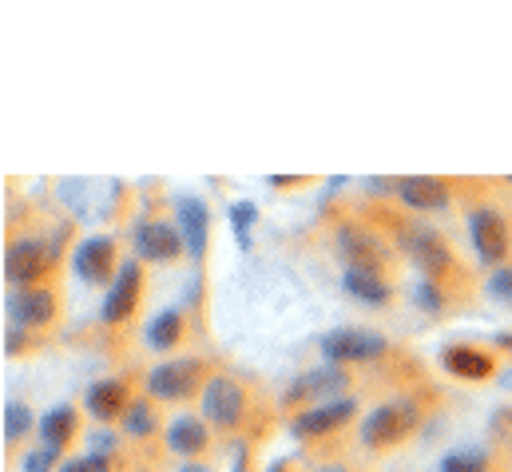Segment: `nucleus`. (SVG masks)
<instances>
[{"label":"nucleus","instance_id":"9b49d317","mask_svg":"<svg viewBox=\"0 0 512 472\" xmlns=\"http://www.w3.org/2000/svg\"><path fill=\"white\" fill-rule=\"evenodd\" d=\"M393 195L409 211H445L449 207V187L433 175H405L393 183Z\"/></svg>","mask_w":512,"mask_h":472},{"label":"nucleus","instance_id":"ddd939ff","mask_svg":"<svg viewBox=\"0 0 512 472\" xmlns=\"http://www.w3.org/2000/svg\"><path fill=\"white\" fill-rule=\"evenodd\" d=\"M76 274L84 278V282H108L112 278V266H116V246H112V238L96 235L88 238V242H80V250H76Z\"/></svg>","mask_w":512,"mask_h":472},{"label":"nucleus","instance_id":"7c9ffc66","mask_svg":"<svg viewBox=\"0 0 512 472\" xmlns=\"http://www.w3.org/2000/svg\"><path fill=\"white\" fill-rule=\"evenodd\" d=\"M179 472H207L203 465H187V469H179Z\"/></svg>","mask_w":512,"mask_h":472},{"label":"nucleus","instance_id":"20e7f679","mask_svg":"<svg viewBox=\"0 0 512 472\" xmlns=\"http://www.w3.org/2000/svg\"><path fill=\"white\" fill-rule=\"evenodd\" d=\"M469 235H473V246H477L481 262H489L497 270L505 266V258H509L512 250V235H509V223L493 207H477L469 215Z\"/></svg>","mask_w":512,"mask_h":472},{"label":"nucleus","instance_id":"7ed1b4c3","mask_svg":"<svg viewBox=\"0 0 512 472\" xmlns=\"http://www.w3.org/2000/svg\"><path fill=\"white\" fill-rule=\"evenodd\" d=\"M401 250L425 270V274H445L449 266H453V254H449V242L437 235L433 227H425V223H405L401 231Z\"/></svg>","mask_w":512,"mask_h":472},{"label":"nucleus","instance_id":"f03ea898","mask_svg":"<svg viewBox=\"0 0 512 472\" xmlns=\"http://www.w3.org/2000/svg\"><path fill=\"white\" fill-rule=\"evenodd\" d=\"M417 429V405L409 401H389L378 405L366 421H362V445L366 449H389L397 441H405Z\"/></svg>","mask_w":512,"mask_h":472},{"label":"nucleus","instance_id":"bb28decb","mask_svg":"<svg viewBox=\"0 0 512 472\" xmlns=\"http://www.w3.org/2000/svg\"><path fill=\"white\" fill-rule=\"evenodd\" d=\"M255 219H258V207H255V203H235V207H231V227L239 231L243 246H247V231L255 227Z\"/></svg>","mask_w":512,"mask_h":472},{"label":"nucleus","instance_id":"0eeeda50","mask_svg":"<svg viewBox=\"0 0 512 472\" xmlns=\"http://www.w3.org/2000/svg\"><path fill=\"white\" fill-rule=\"evenodd\" d=\"M322 354L330 357L334 365L342 361H374L385 354V338L382 334H370V330H354V326H338L322 338Z\"/></svg>","mask_w":512,"mask_h":472},{"label":"nucleus","instance_id":"2f4dec72","mask_svg":"<svg viewBox=\"0 0 512 472\" xmlns=\"http://www.w3.org/2000/svg\"><path fill=\"white\" fill-rule=\"evenodd\" d=\"M501 346H505V350H512V338H509V334H505V338H501Z\"/></svg>","mask_w":512,"mask_h":472},{"label":"nucleus","instance_id":"393cba45","mask_svg":"<svg viewBox=\"0 0 512 472\" xmlns=\"http://www.w3.org/2000/svg\"><path fill=\"white\" fill-rule=\"evenodd\" d=\"M28 425H32V413H28V405H20V401H8V405H4V441H20Z\"/></svg>","mask_w":512,"mask_h":472},{"label":"nucleus","instance_id":"b1692460","mask_svg":"<svg viewBox=\"0 0 512 472\" xmlns=\"http://www.w3.org/2000/svg\"><path fill=\"white\" fill-rule=\"evenodd\" d=\"M489 469V457L481 449H465V453H449L441 461V472H485Z\"/></svg>","mask_w":512,"mask_h":472},{"label":"nucleus","instance_id":"dca6fc26","mask_svg":"<svg viewBox=\"0 0 512 472\" xmlns=\"http://www.w3.org/2000/svg\"><path fill=\"white\" fill-rule=\"evenodd\" d=\"M441 365H445L453 377H465V381H485V377L497 369L493 357L485 354V350H473V346H453V350H445Z\"/></svg>","mask_w":512,"mask_h":472},{"label":"nucleus","instance_id":"a878e982","mask_svg":"<svg viewBox=\"0 0 512 472\" xmlns=\"http://www.w3.org/2000/svg\"><path fill=\"white\" fill-rule=\"evenodd\" d=\"M489 298H497L501 306H512V266H501L493 278H489Z\"/></svg>","mask_w":512,"mask_h":472},{"label":"nucleus","instance_id":"4468645a","mask_svg":"<svg viewBox=\"0 0 512 472\" xmlns=\"http://www.w3.org/2000/svg\"><path fill=\"white\" fill-rule=\"evenodd\" d=\"M354 413H358V405H354V401L318 405V409H306V413H298V417H294V433H298V437H322V433L342 429Z\"/></svg>","mask_w":512,"mask_h":472},{"label":"nucleus","instance_id":"9d476101","mask_svg":"<svg viewBox=\"0 0 512 472\" xmlns=\"http://www.w3.org/2000/svg\"><path fill=\"white\" fill-rule=\"evenodd\" d=\"M338 250H342V258H346L350 266L374 270V274H382L385 262H389L382 242L370 235L366 227H358V223H342V227H338Z\"/></svg>","mask_w":512,"mask_h":472},{"label":"nucleus","instance_id":"f257e3e1","mask_svg":"<svg viewBox=\"0 0 512 472\" xmlns=\"http://www.w3.org/2000/svg\"><path fill=\"white\" fill-rule=\"evenodd\" d=\"M199 389H207V369L199 357H175L147 373V393L159 401H183Z\"/></svg>","mask_w":512,"mask_h":472},{"label":"nucleus","instance_id":"1a4fd4ad","mask_svg":"<svg viewBox=\"0 0 512 472\" xmlns=\"http://www.w3.org/2000/svg\"><path fill=\"white\" fill-rule=\"evenodd\" d=\"M48 246L40 238H16L4 250V278L12 286H36V278L48 270Z\"/></svg>","mask_w":512,"mask_h":472},{"label":"nucleus","instance_id":"cd10ccee","mask_svg":"<svg viewBox=\"0 0 512 472\" xmlns=\"http://www.w3.org/2000/svg\"><path fill=\"white\" fill-rule=\"evenodd\" d=\"M60 472H108V457H104V453H88V457L68 461Z\"/></svg>","mask_w":512,"mask_h":472},{"label":"nucleus","instance_id":"c85d7f7f","mask_svg":"<svg viewBox=\"0 0 512 472\" xmlns=\"http://www.w3.org/2000/svg\"><path fill=\"white\" fill-rule=\"evenodd\" d=\"M52 461H56V449H32V453L24 457V472H48Z\"/></svg>","mask_w":512,"mask_h":472},{"label":"nucleus","instance_id":"412c9836","mask_svg":"<svg viewBox=\"0 0 512 472\" xmlns=\"http://www.w3.org/2000/svg\"><path fill=\"white\" fill-rule=\"evenodd\" d=\"M342 385H350L346 369H342V365H326V369H314V373H306L302 381H294L290 401H294V397H306V393H334V389H342Z\"/></svg>","mask_w":512,"mask_h":472},{"label":"nucleus","instance_id":"5701e85b","mask_svg":"<svg viewBox=\"0 0 512 472\" xmlns=\"http://www.w3.org/2000/svg\"><path fill=\"white\" fill-rule=\"evenodd\" d=\"M124 429H128L131 437H147L155 429V413H151L147 401H131L128 413H124Z\"/></svg>","mask_w":512,"mask_h":472},{"label":"nucleus","instance_id":"f8f14e48","mask_svg":"<svg viewBox=\"0 0 512 472\" xmlns=\"http://www.w3.org/2000/svg\"><path fill=\"white\" fill-rule=\"evenodd\" d=\"M135 250H139V258H147V262H175L179 250H183L179 223H167V219L143 223L139 235H135Z\"/></svg>","mask_w":512,"mask_h":472},{"label":"nucleus","instance_id":"6e6552de","mask_svg":"<svg viewBox=\"0 0 512 472\" xmlns=\"http://www.w3.org/2000/svg\"><path fill=\"white\" fill-rule=\"evenodd\" d=\"M8 318L16 330H36L56 318V294L48 286H16L8 294Z\"/></svg>","mask_w":512,"mask_h":472},{"label":"nucleus","instance_id":"423d86ee","mask_svg":"<svg viewBox=\"0 0 512 472\" xmlns=\"http://www.w3.org/2000/svg\"><path fill=\"white\" fill-rule=\"evenodd\" d=\"M139 290H143V270H139L135 258H128V262L116 270V278H112V286H108V294H104L100 318H104L108 326L128 322L131 314H135V306H139Z\"/></svg>","mask_w":512,"mask_h":472},{"label":"nucleus","instance_id":"2eb2a0df","mask_svg":"<svg viewBox=\"0 0 512 472\" xmlns=\"http://www.w3.org/2000/svg\"><path fill=\"white\" fill-rule=\"evenodd\" d=\"M175 223H179V235L191 258H203L207 250V207L203 199H179V211H175Z\"/></svg>","mask_w":512,"mask_h":472},{"label":"nucleus","instance_id":"4be33fe9","mask_svg":"<svg viewBox=\"0 0 512 472\" xmlns=\"http://www.w3.org/2000/svg\"><path fill=\"white\" fill-rule=\"evenodd\" d=\"M183 338V318L171 310V314H159L151 326H147V346L151 350H171L175 342Z\"/></svg>","mask_w":512,"mask_h":472},{"label":"nucleus","instance_id":"39448f33","mask_svg":"<svg viewBox=\"0 0 512 472\" xmlns=\"http://www.w3.org/2000/svg\"><path fill=\"white\" fill-rule=\"evenodd\" d=\"M247 413V393L239 381L231 377H211L207 389H203V421L219 425V429H231L239 425Z\"/></svg>","mask_w":512,"mask_h":472},{"label":"nucleus","instance_id":"c756f323","mask_svg":"<svg viewBox=\"0 0 512 472\" xmlns=\"http://www.w3.org/2000/svg\"><path fill=\"white\" fill-rule=\"evenodd\" d=\"M417 306H425V310H441V294H437V286H417Z\"/></svg>","mask_w":512,"mask_h":472},{"label":"nucleus","instance_id":"aec40b11","mask_svg":"<svg viewBox=\"0 0 512 472\" xmlns=\"http://www.w3.org/2000/svg\"><path fill=\"white\" fill-rule=\"evenodd\" d=\"M342 286L350 290V298H358V302H370V306H382L385 298H389V286H385L382 274H374V270H358V266H346V278H342Z\"/></svg>","mask_w":512,"mask_h":472},{"label":"nucleus","instance_id":"a211bd4d","mask_svg":"<svg viewBox=\"0 0 512 472\" xmlns=\"http://www.w3.org/2000/svg\"><path fill=\"white\" fill-rule=\"evenodd\" d=\"M84 401H88L92 417H100V421H112V417L128 413V389H124V381H96Z\"/></svg>","mask_w":512,"mask_h":472},{"label":"nucleus","instance_id":"f3484780","mask_svg":"<svg viewBox=\"0 0 512 472\" xmlns=\"http://www.w3.org/2000/svg\"><path fill=\"white\" fill-rule=\"evenodd\" d=\"M167 445L179 457H199L207 449V425L199 417H175L167 425Z\"/></svg>","mask_w":512,"mask_h":472},{"label":"nucleus","instance_id":"6ab92c4d","mask_svg":"<svg viewBox=\"0 0 512 472\" xmlns=\"http://www.w3.org/2000/svg\"><path fill=\"white\" fill-rule=\"evenodd\" d=\"M72 437H76V409L72 405H56L52 413L40 417V441H44V449H56L60 453Z\"/></svg>","mask_w":512,"mask_h":472}]
</instances>
